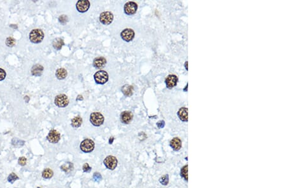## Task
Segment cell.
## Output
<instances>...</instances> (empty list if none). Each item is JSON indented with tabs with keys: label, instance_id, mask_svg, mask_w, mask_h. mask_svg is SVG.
I'll list each match as a JSON object with an SVG mask.
<instances>
[{
	"label": "cell",
	"instance_id": "484cf974",
	"mask_svg": "<svg viewBox=\"0 0 285 188\" xmlns=\"http://www.w3.org/2000/svg\"><path fill=\"white\" fill-rule=\"evenodd\" d=\"M6 44L8 47H13L15 44V39L12 37H9L6 40Z\"/></svg>",
	"mask_w": 285,
	"mask_h": 188
},
{
	"label": "cell",
	"instance_id": "e0dca14e",
	"mask_svg": "<svg viewBox=\"0 0 285 188\" xmlns=\"http://www.w3.org/2000/svg\"><path fill=\"white\" fill-rule=\"evenodd\" d=\"M188 108H181L178 111V116L182 121L187 122L188 121Z\"/></svg>",
	"mask_w": 285,
	"mask_h": 188
},
{
	"label": "cell",
	"instance_id": "f1b7e54d",
	"mask_svg": "<svg viewBox=\"0 0 285 188\" xmlns=\"http://www.w3.org/2000/svg\"><path fill=\"white\" fill-rule=\"evenodd\" d=\"M101 176L100 175V174L98 172L95 173L94 175H93V179L96 182H100L101 180Z\"/></svg>",
	"mask_w": 285,
	"mask_h": 188
},
{
	"label": "cell",
	"instance_id": "ba28073f",
	"mask_svg": "<svg viewBox=\"0 0 285 188\" xmlns=\"http://www.w3.org/2000/svg\"><path fill=\"white\" fill-rule=\"evenodd\" d=\"M137 10V4L135 2H127L124 6V12L127 15H133Z\"/></svg>",
	"mask_w": 285,
	"mask_h": 188
},
{
	"label": "cell",
	"instance_id": "5b68a950",
	"mask_svg": "<svg viewBox=\"0 0 285 188\" xmlns=\"http://www.w3.org/2000/svg\"><path fill=\"white\" fill-rule=\"evenodd\" d=\"M90 121L95 126H100L103 124L104 117L99 112H93L90 115Z\"/></svg>",
	"mask_w": 285,
	"mask_h": 188
},
{
	"label": "cell",
	"instance_id": "7a4b0ae2",
	"mask_svg": "<svg viewBox=\"0 0 285 188\" xmlns=\"http://www.w3.org/2000/svg\"><path fill=\"white\" fill-rule=\"evenodd\" d=\"M80 148L84 153H90L95 148V142L91 140L86 139L82 141L80 145Z\"/></svg>",
	"mask_w": 285,
	"mask_h": 188
},
{
	"label": "cell",
	"instance_id": "836d02e7",
	"mask_svg": "<svg viewBox=\"0 0 285 188\" xmlns=\"http://www.w3.org/2000/svg\"><path fill=\"white\" fill-rule=\"evenodd\" d=\"M113 140H114V137H111V138L110 139V140H109L110 144H112V142H113Z\"/></svg>",
	"mask_w": 285,
	"mask_h": 188
},
{
	"label": "cell",
	"instance_id": "3957f363",
	"mask_svg": "<svg viewBox=\"0 0 285 188\" xmlns=\"http://www.w3.org/2000/svg\"><path fill=\"white\" fill-rule=\"evenodd\" d=\"M94 78L97 84H104L109 80V75L104 70H100L95 74Z\"/></svg>",
	"mask_w": 285,
	"mask_h": 188
},
{
	"label": "cell",
	"instance_id": "5bb4252c",
	"mask_svg": "<svg viewBox=\"0 0 285 188\" xmlns=\"http://www.w3.org/2000/svg\"><path fill=\"white\" fill-rule=\"evenodd\" d=\"M43 67L39 64L35 65L33 67L32 69H31V73L35 77H38V76L41 75L43 72Z\"/></svg>",
	"mask_w": 285,
	"mask_h": 188
},
{
	"label": "cell",
	"instance_id": "30bf717a",
	"mask_svg": "<svg viewBox=\"0 0 285 188\" xmlns=\"http://www.w3.org/2000/svg\"><path fill=\"white\" fill-rule=\"evenodd\" d=\"M47 140L51 143H57L60 140V134L55 129L51 130L47 136Z\"/></svg>",
	"mask_w": 285,
	"mask_h": 188
},
{
	"label": "cell",
	"instance_id": "9a60e30c",
	"mask_svg": "<svg viewBox=\"0 0 285 188\" xmlns=\"http://www.w3.org/2000/svg\"><path fill=\"white\" fill-rule=\"evenodd\" d=\"M106 63V60L105 58L98 57V58H96V59L94 60V61H93V66L96 67V68L100 69L105 65Z\"/></svg>",
	"mask_w": 285,
	"mask_h": 188
},
{
	"label": "cell",
	"instance_id": "e575fe53",
	"mask_svg": "<svg viewBox=\"0 0 285 188\" xmlns=\"http://www.w3.org/2000/svg\"><path fill=\"white\" fill-rule=\"evenodd\" d=\"M185 67H186V69L188 70V61H186L185 63Z\"/></svg>",
	"mask_w": 285,
	"mask_h": 188
},
{
	"label": "cell",
	"instance_id": "277c9868",
	"mask_svg": "<svg viewBox=\"0 0 285 188\" xmlns=\"http://www.w3.org/2000/svg\"><path fill=\"white\" fill-rule=\"evenodd\" d=\"M55 103L60 108H64L66 107L69 103V100L68 96L64 95V94H61V95H57L55 99Z\"/></svg>",
	"mask_w": 285,
	"mask_h": 188
},
{
	"label": "cell",
	"instance_id": "2e32d148",
	"mask_svg": "<svg viewBox=\"0 0 285 188\" xmlns=\"http://www.w3.org/2000/svg\"><path fill=\"white\" fill-rule=\"evenodd\" d=\"M170 145L174 150L178 151L181 148V141L179 138L174 137L171 141Z\"/></svg>",
	"mask_w": 285,
	"mask_h": 188
},
{
	"label": "cell",
	"instance_id": "9c48e42d",
	"mask_svg": "<svg viewBox=\"0 0 285 188\" xmlns=\"http://www.w3.org/2000/svg\"><path fill=\"white\" fill-rule=\"evenodd\" d=\"M121 38L125 41L129 42L134 39L135 38V32L134 30L131 29H124L121 34Z\"/></svg>",
	"mask_w": 285,
	"mask_h": 188
},
{
	"label": "cell",
	"instance_id": "8fae6325",
	"mask_svg": "<svg viewBox=\"0 0 285 188\" xmlns=\"http://www.w3.org/2000/svg\"><path fill=\"white\" fill-rule=\"evenodd\" d=\"M90 7V3L87 0H81L78 1L76 4V8L77 11L81 13H84L88 10Z\"/></svg>",
	"mask_w": 285,
	"mask_h": 188
},
{
	"label": "cell",
	"instance_id": "cb8c5ba5",
	"mask_svg": "<svg viewBox=\"0 0 285 188\" xmlns=\"http://www.w3.org/2000/svg\"><path fill=\"white\" fill-rule=\"evenodd\" d=\"M18 179H19V177H18L16 174L13 172L11 173L8 177V181L9 182H10L11 184L14 183V182H15Z\"/></svg>",
	"mask_w": 285,
	"mask_h": 188
},
{
	"label": "cell",
	"instance_id": "7c38bea8",
	"mask_svg": "<svg viewBox=\"0 0 285 188\" xmlns=\"http://www.w3.org/2000/svg\"><path fill=\"white\" fill-rule=\"evenodd\" d=\"M178 81L177 77L175 75H169L166 79V83L167 87L169 89H171L176 86Z\"/></svg>",
	"mask_w": 285,
	"mask_h": 188
},
{
	"label": "cell",
	"instance_id": "1f68e13d",
	"mask_svg": "<svg viewBox=\"0 0 285 188\" xmlns=\"http://www.w3.org/2000/svg\"><path fill=\"white\" fill-rule=\"evenodd\" d=\"M82 169L84 172H90V171H91V167L89 166L88 163H85L83 165Z\"/></svg>",
	"mask_w": 285,
	"mask_h": 188
},
{
	"label": "cell",
	"instance_id": "d4e9b609",
	"mask_svg": "<svg viewBox=\"0 0 285 188\" xmlns=\"http://www.w3.org/2000/svg\"><path fill=\"white\" fill-rule=\"evenodd\" d=\"M181 176L183 177V178H184L185 180L186 181L188 180V165H186L182 167V168L181 169Z\"/></svg>",
	"mask_w": 285,
	"mask_h": 188
},
{
	"label": "cell",
	"instance_id": "ac0fdd59",
	"mask_svg": "<svg viewBox=\"0 0 285 188\" xmlns=\"http://www.w3.org/2000/svg\"><path fill=\"white\" fill-rule=\"evenodd\" d=\"M52 45L55 49L57 50H60L61 49L62 46L64 45V40L61 38H56L53 40Z\"/></svg>",
	"mask_w": 285,
	"mask_h": 188
},
{
	"label": "cell",
	"instance_id": "8992f818",
	"mask_svg": "<svg viewBox=\"0 0 285 188\" xmlns=\"http://www.w3.org/2000/svg\"><path fill=\"white\" fill-rule=\"evenodd\" d=\"M114 20V15L110 12H104L101 13L100 16V20L104 25H109L112 23Z\"/></svg>",
	"mask_w": 285,
	"mask_h": 188
},
{
	"label": "cell",
	"instance_id": "4dcf8cb0",
	"mask_svg": "<svg viewBox=\"0 0 285 188\" xmlns=\"http://www.w3.org/2000/svg\"><path fill=\"white\" fill-rule=\"evenodd\" d=\"M6 72L3 69L0 68V81H2L6 77Z\"/></svg>",
	"mask_w": 285,
	"mask_h": 188
},
{
	"label": "cell",
	"instance_id": "7402d4cb",
	"mask_svg": "<svg viewBox=\"0 0 285 188\" xmlns=\"http://www.w3.org/2000/svg\"><path fill=\"white\" fill-rule=\"evenodd\" d=\"M53 176V172L50 168L44 169L42 172V177L44 179H50Z\"/></svg>",
	"mask_w": 285,
	"mask_h": 188
},
{
	"label": "cell",
	"instance_id": "d6986e66",
	"mask_svg": "<svg viewBox=\"0 0 285 188\" xmlns=\"http://www.w3.org/2000/svg\"><path fill=\"white\" fill-rule=\"evenodd\" d=\"M67 72L65 69L60 68L57 69L56 71V77L60 80L64 79L67 77Z\"/></svg>",
	"mask_w": 285,
	"mask_h": 188
},
{
	"label": "cell",
	"instance_id": "ffe728a7",
	"mask_svg": "<svg viewBox=\"0 0 285 188\" xmlns=\"http://www.w3.org/2000/svg\"><path fill=\"white\" fill-rule=\"evenodd\" d=\"M122 92L126 96H131L133 93V87L129 85H125L122 87Z\"/></svg>",
	"mask_w": 285,
	"mask_h": 188
},
{
	"label": "cell",
	"instance_id": "44dd1931",
	"mask_svg": "<svg viewBox=\"0 0 285 188\" xmlns=\"http://www.w3.org/2000/svg\"><path fill=\"white\" fill-rule=\"evenodd\" d=\"M82 120L81 117L80 116H77V117H74L72 120V122H71V124H72V126L74 128H77L80 127L82 124Z\"/></svg>",
	"mask_w": 285,
	"mask_h": 188
},
{
	"label": "cell",
	"instance_id": "f546056e",
	"mask_svg": "<svg viewBox=\"0 0 285 188\" xmlns=\"http://www.w3.org/2000/svg\"><path fill=\"white\" fill-rule=\"evenodd\" d=\"M18 162H19V164L21 165V166H24V165H25L26 164L27 159L25 157H24V156H22V157L19 158Z\"/></svg>",
	"mask_w": 285,
	"mask_h": 188
},
{
	"label": "cell",
	"instance_id": "4316f807",
	"mask_svg": "<svg viewBox=\"0 0 285 188\" xmlns=\"http://www.w3.org/2000/svg\"><path fill=\"white\" fill-rule=\"evenodd\" d=\"M160 182L162 185H167L169 182V176L168 175H165L162 176L161 178L160 179Z\"/></svg>",
	"mask_w": 285,
	"mask_h": 188
},
{
	"label": "cell",
	"instance_id": "6da1fadb",
	"mask_svg": "<svg viewBox=\"0 0 285 188\" xmlns=\"http://www.w3.org/2000/svg\"><path fill=\"white\" fill-rule=\"evenodd\" d=\"M44 38V33L43 30L39 29H33L29 34L30 41L33 43H40L42 42Z\"/></svg>",
	"mask_w": 285,
	"mask_h": 188
},
{
	"label": "cell",
	"instance_id": "603a6c76",
	"mask_svg": "<svg viewBox=\"0 0 285 188\" xmlns=\"http://www.w3.org/2000/svg\"><path fill=\"white\" fill-rule=\"evenodd\" d=\"M73 167H74V166H73V164L72 163L67 162V163H66L64 165H62L60 168L63 171H64L65 172H69L71 171H72Z\"/></svg>",
	"mask_w": 285,
	"mask_h": 188
},
{
	"label": "cell",
	"instance_id": "4fadbf2b",
	"mask_svg": "<svg viewBox=\"0 0 285 188\" xmlns=\"http://www.w3.org/2000/svg\"><path fill=\"white\" fill-rule=\"evenodd\" d=\"M133 114L130 111H125L121 115V120L122 122L126 124H129L132 120Z\"/></svg>",
	"mask_w": 285,
	"mask_h": 188
},
{
	"label": "cell",
	"instance_id": "83f0119b",
	"mask_svg": "<svg viewBox=\"0 0 285 188\" xmlns=\"http://www.w3.org/2000/svg\"><path fill=\"white\" fill-rule=\"evenodd\" d=\"M59 22H60L61 24H65L67 23V21H68V18H67V17L66 15H61V16L59 18Z\"/></svg>",
	"mask_w": 285,
	"mask_h": 188
},
{
	"label": "cell",
	"instance_id": "d6a6232c",
	"mask_svg": "<svg viewBox=\"0 0 285 188\" xmlns=\"http://www.w3.org/2000/svg\"><path fill=\"white\" fill-rule=\"evenodd\" d=\"M164 125H165L164 121H159V122L157 123V126H158L159 128H162V127H163Z\"/></svg>",
	"mask_w": 285,
	"mask_h": 188
},
{
	"label": "cell",
	"instance_id": "52a82bcc",
	"mask_svg": "<svg viewBox=\"0 0 285 188\" xmlns=\"http://www.w3.org/2000/svg\"><path fill=\"white\" fill-rule=\"evenodd\" d=\"M104 164L106 168L110 170H114L117 165V160L113 156H108L104 160Z\"/></svg>",
	"mask_w": 285,
	"mask_h": 188
}]
</instances>
